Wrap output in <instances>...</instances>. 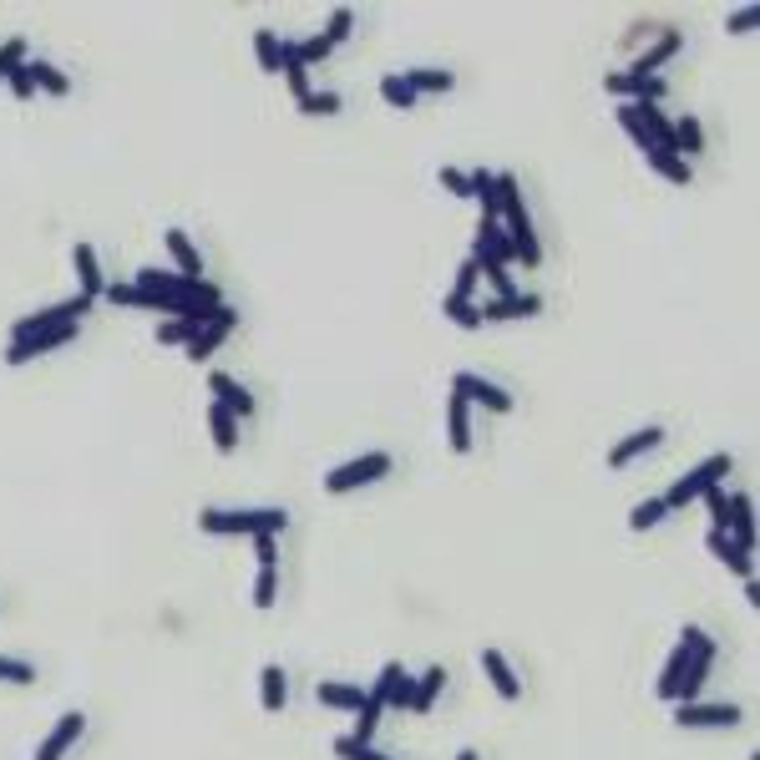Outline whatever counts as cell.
Instances as JSON below:
<instances>
[{"label": "cell", "mask_w": 760, "mask_h": 760, "mask_svg": "<svg viewBox=\"0 0 760 760\" xmlns=\"http://www.w3.org/2000/svg\"><path fill=\"white\" fill-rule=\"evenodd\" d=\"M659 441H664V431H659V426H644V431H634V436H624V441H619L614 451H608V467H614V472H619V467H629V462H639V456H644V451H654Z\"/></svg>", "instance_id": "obj_19"}, {"label": "cell", "mask_w": 760, "mask_h": 760, "mask_svg": "<svg viewBox=\"0 0 760 760\" xmlns=\"http://www.w3.org/2000/svg\"><path fill=\"white\" fill-rule=\"evenodd\" d=\"M619 127H624V132L634 137V147H639V152H649V147H654V137H649V127L639 122V112H634V102H624V107H619Z\"/></svg>", "instance_id": "obj_37"}, {"label": "cell", "mask_w": 760, "mask_h": 760, "mask_svg": "<svg viewBox=\"0 0 760 760\" xmlns=\"http://www.w3.org/2000/svg\"><path fill=\"white\" fill-rule=\"evenodd\" d=\"M168 254L178 259V269L188 279H203V259H198V249H193V239L183 234V228H168Z\"/></svg>", "instance_id": "obj_27"}, {"label": "cell", "mask_w": 760, "mask_h": 760, "mask_svg": "<svg viewBox=\"0 0 760 760\" xmlns=\"http://www.w3.org/2000/svg\"><path fill=\"white\" fill-rule=\"evenodd\" d=\"M259 684H264V710H269V715H279V710H284V700H289V679H284V669H279V664H264Z\"/></svg>", "instance_id": "obj_30"}, {"label": "cell", "mask_w": 760, "mask_h": 760, "mask_svg": "<svg viewBox=\"0 0 760 760\" xmlns=\"http://www.w3.org/2000/svg\"><path fill=\"white\" fill-rule=\"evenodd\" d=\"M21 66H26V41L16 36V41H6V46H0V76L11 82V71H21Z\"/></svg>", "instance_id": "obj_45"}, {"label": "cell", "mask_w": 760, "mask_h": 760, "mask_svg": "<svg viewBox=\"0 0 760 760\" xmlns=\"http://www.w3.org/2000/svg\"><path fill=\"white\" fill-rule=\"evenodd\" d=\"M538 310H543L538 294H512V299H487V304H477L482 325H487V320H527V315H538Z\"/></svg>", "instance_id": "obj_15"}, {"label": "cell", "mask_w": 760, "mask_h": 760, "mask_svg": "<svg viewBox=\"0 0 760 760\" xmlns=\"http://www.w3.org/2000/svg\"><path fill=\"white\" fill-rule=\"evenodd\" d=\"M284 51H289V41H279V31H254V56H259V66L264 71H284Z\"/></svg>", "instance_id": "obj_28"}, {"label": "cell", "mask_w": 760, "mask_h": 760, "mask_svg": "<svg viewBox=\"0 0 760 760\" xmlns=\"http://www.w3.org/2000/svg\"><path fill=\"white\" fill-rule=\"evenodd\" d=\"M441 188H446L451 198H472V183H467L462 168H441Z\"/></svg>", "instance_id": "obj_50"}, {"label": "cell", "mask_w": 760, "mask_h": 760, "mask_svg": "<svg viewBox=\"0 0 760 760\" xmlns=\"http://www.w3.org/2000/svg\"><path fill=\"white\" fill-rule=\"evenodd\" d=\"M451 391L462 396V401H477V406H487V411H512V396L497 386V380H482V375H472V370H462L451 380Z\"/></svg>", "instance_id": "obj_7"}, {"label": "cell", "mask_w": 760, "mask_h": 760, "mask_svg": "<svg viewBox=\"0 0 760 760\" xmlns=\"http://www.w3.org/2000/svg\"><path fill=\"white\" fill-rule=\"evenodd\" d=\"M644 163H649L664 183H674V188L690 183V163H684L679 152H669V147H649V152H644Z\"/></svg>", "instance_id": "obj_21"}, {"label": "cell", "mask_w": 760, "mask_h": 760, "mask_svg": "<svg viewBox=\"0 0 760 760\" xmlns=\"http://www.w3.org/2000/svg\"><path fill=\"white\" fill-rule=\"evenodd\" d=\"M11 92L26 102V97H36V82H31V66H21V71H11Z\"/></svg>", "instance_id": "obj_51"}, {"label": "cell", "mask_w": 760, "mask_h": 760, "mask_svg": "<svg viewBox=\"0 0 760 760\" xmlns=\"http://www.w3.org/2000/svg\"><path fill=\"white\" fill-rule=\"evenodd\" d=\"M380 710H386V684L375 679V690L365 695V705L355 710V740H365L370 745V735H375V725H380Z\"/></svg>", "instance_id": "obj_23"}, {"label": "cell", "mask_w": 760, "mask_h": 760, "mask_svg": "<svg viewBox=\"0 0 760 760\" xmlns=\"http://www.w3.org/2000/svg\"><path fill=\"white\" fill-rule=\"evenodd\" d=\"M710 664H715V639L705 634V639L695 644V654H690V664H684V674H679V684H674V705H679V700H695V695H700V684H705V674H710Z\"/></svg>", "instance_id": "obj_8"}, {"label": "cell", "mask_w": 760, "mask_h": 760, "mask_svg": "<svg viewBox=\"0 0 760 760\" xmlns=\"http://www.w3.org/2000/svg\"><path fill=\"white\" fill-rule=\"evenodd\" d=\"M401 82L421 97V92H451V82L456 76L451 71H431V66H416V71H401Z\"/></svg>", "instance_id": "obj_29"}, {"label": "cell", "mask_w": 760, "mask_h": 760, "mask_svg": "<svg viewBox=\"0 0 760 760\" xmlns=\"http://www.w3.org/2000/svg\"><path fill=\"white\" fill-rule=\"evenodd\" d=\"M82 730H87V715L82 710H71V715H61L56 720V730L36 745V760H66V750L82 740Z\"/></svg>", "instance_id": "obj_9"}, {"label": "cell", "mask_w": 760, "mask_h": 760, "mask_svg": "<svg viewBox=\"0 0 760 760\" xmlns=\"http://www.w3.org/2000/svg\"><path fill=\"white\" fill-rule=\"evenodd\" d=\"M26 66H31L36 92H51V97H66V92H71V76H66V71H56L51 61H26Z\"/></svg>", "instance_id": "obj_31"}, {"label": "cell", "mask_w": 760, "mask_h": 760, "mask_svg": "<svg viewBox=\"0 0 760 760\" xmlns=\"http://www.w3.org/2000/svg\"><path fill=\"white\" fill-rule=\"evenodd\" d=\"M380 97H386L396 112H411V107H416V92L401 82V71H396V76H386V82H380Z\"/></svg>", "instance_id": "obj_36"}, {"label": "cell", "mask_w": 760, "mask_h": 760, "mask_svg": "<svg viewBox=\"0 0 760 760\" xmlns=\"http://www.w3.org/2000/svg\"><path fill=\"white\" fill-rule=\"evenodd\" d=\"M208 431H213V446H218L223 456H228V451L239 446V416H228V411H223L218 401L208 406Z\"/></svg>", "instance_id": "obj_25"}, {"label": "cell", "mask_w": 760, "mask_h": 760, "mask_svg": "<svg viewBox=\"0 0 760 760\" xmlns=\"http://www.w3.org/2000/svg\"><path fill=\"white\" fill-rule=\"evenodd\" d=\"M705 548H710V553H715V558H720V563H725V568H730L735 578H745V583L755 578V563H750V553H740V548L730 543V532H715V527H710Z\"/></svg>", "instance_id": "obj_20"}, {"label": "cell", "mask_w": 760, "mask_h": 760, "mask_svg": "<svg viewBox=\"0 0 760 760\" xmlns=\"http://www.w3.org/2000/svg\"><path fill=\"white\" fill-rule=\"evenodd\" d=\"M396 467V456L391 451H370V456H355V462H345V467H335L330 477H325V492H355V487H365V482H380Z\"/></svg>", "instance_id": "obj_4"}, {"label": "cell", "mask_w": 760, "mask_h": 760, "mask_svg": "<svg viewBox=\"0 0 760 760\" xmlns=\"http://www.w3.org/2000/svg\"><path fill=\"white\" fill-rule=\"evenodd\" d=\"M477 284H482V269H477V259H467L462 269H456V289H451V294H456V299H472Z\"/></svg>", "instance_id": "obj_46"}, {"label": "cell", "mask_w": 760, "mask_h": 760, "mask_svg": "<svg viewBox=\"0 0 760 760\" xmlns=\"http://www.w3.org/2000/svg\"><path fill=\"white\" fill-rule=\"evenodd\" d=\"M441 310H446V320H451V325H462V330H482V315H477V304H472V299H456V294H446V304H441Z\"/></svg>", "instance_id": "obj_33"}, {"label": "cell", "mask_w": 760, "mask_h": 760, "mask_svg": "<svg viewBox=\"0 0 760 760\" xmlns=\"http://www.w3.org/2000/svg\"><path fill=\"white\" fill-rule=\"evenodd\" d=\"M330 51H335V46H330L325 36H310V41H299V46H289L284 56H289V61H299V66H315V61H325Z\"/></svg>", "instance_id": "obj_34"}, {"label": "cell", "mask_w": 760, "mask_h": 760, "mask_svg": "<svg viewBox=\"0 0 760 760\" xmlns=\"http://www.w3.org/2000/svg\"><path fill=\"white\" fill-rule=\"evenodd\" d=\"M705 507H710L715 532H725V527H730V492H725V487H710V492H705Z\"/></svg>", "instance_id": "obj_42"}, {"label": "cell", "mask_w": 760, "mask_h": 760, "mask_svg": "<svg viewBox=\"0 0 760 760\" xmlns=\"http://www.w3.org/2000/svg\"><path fill=\"white\" fill-rule=\"evenodd\" d=\"M679 51H684V36H679V31H659V41H654V46H644V51H639V61H634L629 71H639V76H659V66H664V61H674Z\"/></svg>", "instance_id": "obj_17"}, {"label": "cell", "mask_w": 760, "mask_h": 760, "mask_svg": "<svg viewBox=\"0 0 760 760\" xmlns=\"http://www.w3.org/2000/svg\"><path fill=\"white\" fill-rule=\"evenodd\" d=\"M700 639H705V629H684V634H679V649L669 654V664H664V674H659V700H674V684H679V674H684V664H690V654H695Z\"/></svg>", "instance_id": "obj_14"}, {"label": "cell", "mask_w": 760, "mask_h": 760, "mask_svg": "<svg viewBox=\"0 0 760 760\" xmlns=\"http://www.w3.org/2000/svg\"><path fill=\"white\" fill-rule=\"evenodd\" d=\"M441 684H446V669H441V664H431V669L416 679V700H411V710H421V715H426V710L436 705V695H441Z\"/></svg>", "instance_id": "obj_32"}, {"label": "cell", "mask_w": 760, "mask_h": 760, "mask_svg": "<svg viewBox=\"0 0 760 760\" xmlns=\"http://www.w3.org/2000/svg\"><path fill=\"white\" fill-rule=\"evenodd\" d=\"M234 325H239V310H228V304H223V310H218V320H213V325H203V330H198V340L188 345V360H198V365H203V360H208V355H213V350H218L228 335H234Z\"/></svg>", "instance_id": "obj_12"}, {"label": "cell", "mask_w": 760, "mask_h": 760, "mask_svg": "<svg viewBox=\"0 0 760 760\" xmlns=\"http://www.w3.org/2000/svg\"><path fill=\"white\" fill-rule=\"evenodd\" d=\"M71 340H76V325L41 330V335H31V340H11V345H6V365H26V360H36V355H46V350H56V345H71Z\"/></svg>", "instance_id": "obj_10"}, {"label": "cell", "mask_w": 760, "mask_h": 760, "mask_svg": "<svg viewBox=\"0 0 760 760\" xmlns=\"http://www.w3.org/2000/svg\"><path fill=\"white\" fill-rule=\"evenodd\" d=\"M0 679H6V684H31V679H36V669H31L26 659H11V654H0Z\"/></svg>", "instance_id": "obj_47"}, {"label": "cell", "mask_w": 760, "mask_h": 760, "mask_svg": "<svg viewBox=\"0 0 760 760\" xmlns=\"http://www.w3.org/2000/svg\"><path fill=\"white\" fill-rule=\"evenodd\" d=\"M467 183H472V198L482 203V218H497V208H502V193H497V173H487V168H472V173H467Z\"/></svg>", "instance_id": "obj_26"}, {"label": "cell", "mask_w": 760, "mask_h": 760, "mask_svg": "<svg viewBox=\"0 0 760 760\" xmlns=\"http://www.w3.org/2000/svg\"><path fill=\"white\" fill-rule=\"evenodd\" d=\"M380 684H386V705L411 710V700H416V679H411L401 664H386V669H380Z\"/></svg>", "instance_id": "obj_22"}, {"label": "cell", "mask_w": 760, "mask_h": 760, "mask_svg": "<svg viewBox=\"0 0 760 760\" xmlns=\"http://www.w3.org/2000/svg\"><path fill=\"white\" fill-rule=\"evenodd\" d=\"M320 705L325 710H345V715H355L360 705H365V690H360V684H320Z\"/></svg>", "instance_id": "obj_24"}, {"label": "cell", "mask_w": 760, "mask_h": 760, "mask_svg": "<svg viewBox=\"0 0 760 760\" xmlns=\"http://www.w3.org/2000/svg\"><path fill=\"white\" fill-rule=\"evenodd\" d=\"M350 31H355V11H350V6H340V11H335V16H330V26H325V31H320V36H325V41H330V46H340V41H345V36H350Z\"/></svg>", "instance_id": "obj_43"}, {"label": "cell", "mask_w": 760, "mask_h": 760, "mask_svg": "<svg viewBox=\"0 0 760 760\" xmlns=\"http://www.w3.org/2000/svg\"><path fill=\"white\" fill-rule=\"evenodd\" d=\"M274 598H279V568H259V578H254V608H274Z\"/></svg>", "instance_id": "obj_39"}, {"label": "cell", "mask_w": 760, "mask_h": 760, "mask_svg": "<svg viewBox=\"0 0 760 760\" xmlns=\"http://www.w3.org/2000/svg\"><path fill=\"white\" fill-rule=\"evenodd\" d=\"M497 193H502L497 223L507 228L512 254H517L527 269H538V264H543V244H538V234H532V213H527V203H522V193H517V178H512V173H497Z\"/></svg>", "instance_id": "obj_1"}, {"label": "cell", "mask_w": 760, "mask_h": 760, "mask_svg": "<svg viewBox=\"0 0 760 760\" xmlns=\"http://www.w3.org/2000/svg\"><path fill=\"white\" fill-rule=\"evenodd\" d=\"M664 512H669L664 497H649V502H639V507L629 512V527H634V532H649L654 522H664Z\"/></svg>", "instance_id": "obj_38"}, {"label": "cell", "mask_w": 760, "mask_h": 760, "mask_svg": "<svg viewBox=\"0 0 760 760\" xmlns=\"http://www.w3.org/2000/svg\"><path fill=\"white\" fill-rule=\"evenodd\" d=\"M254 553H259V568H279V538H274V532H259Z\"/></svg>", "instance_id": "obj_49"}, {"label": "cell", "mask_w": 760, "mask_h": 760, "mask_svg": "<svg viewBox=\"0 0 760 760\" xmlns=\"http://www.w3.org/2000/svg\"><path fill=\"white\" fill-rule=\"evenodd\" d=\"M284 82H289V92H294V102H304L315 87H310V66H299V61H289L284 56Z\"/></svg>", "instance_id": "obj_40"}, {"label": "cell", "mask_w": 760, "mask_h": 760, "mask_svg": "<svg viewBox=\"0 0 760 760\" xmlns=\"http://www.w3.org/2000/svg\"><path fill=\"white\" fill-rule=\"evenodd\" d=\"M720 477H730V451H715V456H705L700 467H690L669 492H664V507L669 512H679V507H690V502H700L710 487H720Z\"/></svg>", "instance_id": "obj_3"}, {"label": "cell", "mask_w": 760, "mask_h": 760, "mask_svg": "<svg viewBox=\"0 0 760 760\" xmlns=\"http://www.w3.org/2000/svg\"><path fill=\"white\" fill-rule=\"evenodd\" d=\"M482 669H487V679H492V690L512 705V700H522V679H517V669L507 664V654L502 649H482Z\"/></svg>", "instance_id": "obj_13"}, {"label": "cell", "mask_w": 760, "mask_h": 760, "mask_svg": "<svg viewBox=\"0 0 760 760\" xmlns=\"http://www.w3.org/2000/svg\"><path fill=\"white\" fill-rule=\"evenodd\" d=\"M71 264H76V279H82V294L97 304L102 289H107V274H102V264H97V249H92V244H76V249H71Z\"/></svg>", "instance_id": "obj_18"}, {"label": "cell", "mask_w": 760, "mask_h": 760, "mask_svg": "<svg viewBox=\"0 0 760 760\" xmlns=\"http://www.w3.org/2000/svg\"><path fill=\"white\" fill-rule=\"evenodd\" d=\"M335 755H340V760H391V755H380L375 745H365V740H355V735L335 740Z\"/></svg>", "instance_id": "obj_41"}, {"label": "cell", "mask_w": 760, "mask_h": 760, "mask_svg": "<svg viewBox=\"0 0 760 760\" xmlns=\"http://www.w3.org/2000/svg\"><path fill=\"white\" fill-rule=\"evenodd\" d=\"M299 112H304V117H330V112H340V97H335V92H310V97L299 102Z\"/></svg>", "instance_id": "obj_44"}, {"label": "cell", "mask_w": 760, "mask_h": 760, "mask_svg": "<svg viewBox=\"0 0 760 760\" xmlns=\"http://www.w3.org/2000/svg\"><path fill=\"white\" fill-rule=\"evenodd\" d=\"M198 527L213 532V538H259V532H279L289 527V517L279 507H259V512H223V507H203Z\"/></svg>", "instance_id": "obj_2"}, {"label": "cell", "mask_w": 760, "mask_h": 760, "mask_svg": "<svg viewBox=\"0 0 760 760\" xmlns=\"http://www.w3.org/2000/svg\"><path fill=\"white\" fill-rule=\"evenodd\" d=\"M198 330H203L198 320H168V325H158V340H163V345H183V350H188V345L198 340Z\"/></svg>", "instance_id": "obj_35"}, {"label": "cell", "mask_w": 760, "mask_h": 760, "mask_svg": "<svg viewBox=\"0 0 760 760\" xmlns=\"http://www.w3.org/2000/svg\"><path fill=\"white\" fill-rule=\"evenodd\" d=\"M446 441H451V451H472V401H462V396H446Z\"/></svg>", "instance_id": "obj_16"}, {"label": "cell", "mask_w": 760, "mask_h": 760, "mask_svg": "<svg viewBox=\"0 0 760 760\" xmlns=\"http://www.w3.org/2000/svg\"><path fill=\"white\" fill-rule=\"evenodd\" d=\"M740 720H745L740 705H700V700L674 705V725H684V730H735Z\"/></svg>", "instance_id": "obj_5"}, {"label": "cell", "mask_w": 760, "mask_h": 760, "mask_svg": "<svg viewBox=\"0 0 760 760\" xmlns=\"http://www.w3.org/2000/svg\"><path fill=\"white\" fill-rule=\"evenodd\" d=\"M755 21H760V6H740V11L725 21V31H730V36H750V31H755Z\"/></svg>", "instance_id": "obj_48"}, {"label": "cell", "mask_w": 760, "mask_h": 760, "mask_svg": "<svg viewBox=\"0 0 760 760\" xmlns=\"http://www.w3.org/2000/svg\"><path fill=\"white\" fill-rule=\"evenodd\" d=\"M472 259H477V264H502V269L517 259V254H512V244H507V228H502L497 218H482V223H477Z\"/></svg>", "instance_id": "obj_6"}, {"label": "cell", "mask_w": 760, "mask_h": 760, "mask_svg": "<svg viewBox=\"0 0 760 760\" xmlns=\"http://www.w3.org/2000/svg\"><path fill=\"white\" fill-rule=\"evenodd\" d=\"M208 391L218 396V406H223L228 416H239V421H249V416H254V396H249V391L239 386V380H234V375H223V370H213V375H208Z\"/></svg>", "instance_id": "obj_11"}]
</instances>
